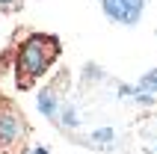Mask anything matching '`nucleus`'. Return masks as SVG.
<instances>
[{
    "mask_svg": "<svg viewBox=\"0 0 157 154\" xmlns=\"http://www.w3.org/2000/svg\"><path fill=\"white\" fill-rule=\"evenodd\" d=\"M56 56H59V39L56 36H48V33L27 36L18 48V60H15L18 89H33L36 80L48 74V68L56 62Z\"/></svg>",
    "mask_w": 157,
    "mask_h": 154,
    "instance_id": "nucleus-1",
    "label": "nucleus"
},
{
    "mask_svg": "<svg viewBox=\"0 0 157 154\" xmlns=\"http://www.w3.org/2000/svg\"><path fill=\"white\" fill-rule=\"evenodd\" d=\"M30 121L12 98H0V154H27Z\"/></svg>",
    "mask_w": 157,
    "mask_h": 154,
    "instance_id": "nucleus-2",
    "label": "nucleus"
},
{
    "mask_svg": "<svg viewBox=\"0 0 157 154\" xmlns=\"http://www.w3.org/2000/svg\"><path fill=\"white\" fill-rule=\"evenodd\" d=\"M145 0H104V15L116 24H136Z\"/></svg>",
    "mask_w": 157,
    "mask_h": 154,
    "instance_id": "nucleus-3",
    "label": "nucleus"
},
{
    "mask_svg": "<svg viewBox=\"0 0 157 154\" xmlns=\"http://www.w3.org/2000/svg\"><path fill=\"white\" fill-rule=\"evenodd\" d=\"M65 80H68V71H59V77L48 89H42V95H39V113L42 116L53 119L59 113V92H62V86H65Z\"/></svg>",
    "mask_w": 157,
    "mask_h": 154,
    "instance_id": "nucleus-4",
    "label": "nucleus"
},
{
    "mask_svg": "<svg viewBox=\"0 0 157 154\" xmlns=\"http://www.w3.org/2000/svg\"><path fill=\"white\" fill-rule=\"evenodd\" d=\"M133 92H136V95H148V92H157V68H151L148 74L142 77V80H140V86H136Z\"/></svg>",
    "mask_w": 157,
    "mask_h": 154,
    "instance_id": "nucleus-5",
    "label": "nucleus"
},
{
    "mask_svg": "<svg viewBox=\"0 0 157 154\" xmlns=\"http://www.w3.org/2000/svg\"><path fill=\"white\" fill-rule=\"evenodd\" d=\"M24 6V0H0V12H18Z\"/></svg>",
    "mask_w": 157,
    "mask_h": 154,
    "instance_id": "nucleus-6",
    "label": "nucleus"
},
{
    "mask_svg": "<svg viewBox=\"0 0 157 154\" xmlns=\"http://www.w3.org/2000/svg\"><path fill=\"white\" fill-rule=\"evenodd\" d=\"M95 139H113V130H95Z\"/></svg>",
    "mask_w": 157,
    "mask_h": 154,
    "instance_id": "nucleus-7",
    "label": "nucleus"
},
{
    "mask_svg": "<svg viewBox=\"0 0 157 154\" xmlns=\"http://www.w3.org/2000/svg\"><path fill=\"white\" fill-rule=\"evenodd\" d=\"M33 154H44V148H36V151H33Z\"/></svg>",
    "mask_w": 157,
    "mask_h": 154,
    "instance_id": "nucleus-8",
    "label": "nucleus"
},
{
    "mask_svg": "<svg viewBox=\"0 0 157 154\" xmlns=\"http://www.w3.org/2000/svg\"><path fill=\"white\" fill-rule=\"evenodd\" d=\"M154 154H157V151H154Z\"/></svg>",
    "mask_w": 157,
    "mask_h": 154,
    "instance_id": "nucleus-9",
    "label": "nucleus"
}]
</instances>
